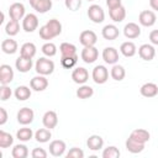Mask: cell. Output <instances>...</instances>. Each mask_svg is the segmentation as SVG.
Listing matches in <instances>:
<instances>
[{"instance_id":"obj_1","label":"cell","mask_w":158,"mask_h":158,"mask_svg":"<svg viewBox=\"0 0 158 158\" xmlns=\"http://www.w3.org/2000/svg\"><path fill=\"white\" fill-rule=\"evenodd\" d=\"M35 70L41 75H49L54 72V62L47 57H41L35 63Z\"/></svg>"},{"instance_id":"obj_2","label":"cell","mask_w":158,"mask_h":158,"mask_svg":"<svg viewBox=\"0 0 158 158\" xmlns=\"http://www.w3.org/2000/svg\"><path fill=\"white\" fill-rule=\"evenodd\" d=\"M91 78L94 80V83H96L99 85L100 84H105L107 81V79H109V69L105 65L99 64V65L94 67L93 73H91Z\"/></svg>"},{"instance_id":"obj_3","label":"cell","mask_w":158,"mask_h":158,"mask_svg":"<svg viewBox=\"0 0 158 158\" xmlns=\"http://www.w3.org/2000/svg\"><path fill=\"white\" fill-rule=\"evenodd\" d=\"M88 17L94 23H101L105 20V12H104V10L100 5L93 4L88 9Z\"/></svg>"},{"instance_id":"obj_4","label":"cell","mask_w":158,"mask_h":158,"mask_svg":"<svg viewBox=\"0 0 158 158\" xmlns=\"http://www.w3.org/2000/svg\"><path fill=\"white\" fill-rule=\"evenodd\" d=\"M38 27V17L35 14H26L22 19V30L27 33L36 31Z\"/></svg>"},{"instance_id":"obj_5","label":"cell","mask_w":158,"mask_h":158,"mask_svg":"<svg viewBox=\"0 0 158 158\" xmlns=\"http://www.w3.org/2000/svg\"><path fill=\"white\" fill-rule=\"evenodd\" d=\"M16 118H17V122L20 125H30L33 118H35V112L30 107H21L19 111H17V115H16Z\"/></svg>"},{"instance_id":"obj_6","label":"cell","mask_w":158,"mask_h":158,"mask_svg":"<svg viewBox=\"0 0 158 158\" xmlns=\"http://www.w3.org/2000/svg\"><path fill=\"white\" fill-rule=\"evenodd\" d=\"M157 21V16L152 10H143L138 15V22L144 27H152Z\"/></svg>"},{"instance_id":"obj_7","label":"cell","mask_w":158,"mask_h":158,"mask_svg":"<svg viewBox=\"0 0 158 158\" xmlns=\"http://www.w3.org/2000/svg\"><path fill=\"white\" fill-rule=\"evenodd\" d=\"M79 42L80 44H83L84 47H90V46H95V43L98 42V36L94 31L91 30H84L80 32L79 35Z\"/></svg>"},{"instance_id":"obj_8","label":"cell","mask_w":158,"mask_h":158,"mask_svg":"<svg viewBox=\"0 0 158 158\" xmlns=\"http://www.w3.org/2000/svg\"><path fill=\"white\" fill-rule=\"evenodd\" d=\"M80 57H81V59H83L84 63L91 64V63H94V62L98 59V57H99V51H98V48H96L95 46L84 47L83 51H81V53H80Z\"/></svg>"},{"instance_id":"obj_9","label":"cell","mask_w":158,"mask_h":158,"mask_svg":"<svg viewBox=\"0 0 158 158\" xmlns=\"http://www.w3.org/2000/svg\"><path fill=\"white\" fill-rule=\"evenodd\" d=\"M26 15V9H25V5L21 4V2H14L10 5L9 7V16L10 19L12 20H22Z\"/></svg>"},{"instance_id":"obj_10","label":"cell","mask_w":158,"mask_h":158,"mask_svg":"<svg viewBox=\"0 0 158 158\" xmlns=\"http://www.w3.org/2000/svg\"><path fill=\"white\" fill-rule=\"evenodd\" d=\"M14 69L9 64H1L0 65V84L1 85H9L14 80Z\"/></svg>"},{"instance_id":"obj_11","label":"cell","mask_w":158,"mask_h":158,"mask_svg":"<svg viewBox=\"0 0 158 158\" xmlns=\"http://www.w3.org/2000/svg\"><path fill=\"white\" fill-rule=\"evenodd\" d=\"M30 88L35 91H43L48 88V79L46 75H36L30 80Z\"/></svg>"},{"instance_id":"obj_12","label":"cell","mask_w":158,"mask_h":158,"mask_svg":"<svg viewBox=\"0 0 158 158\" xmlns=\"http://www.w3.org/2000/svg\"><path fill=\"white\" fill-rule=\"evenodd\" d=\"M72 79L75 84H85L89 79V72L84 68V67H77L73 72H72Z\"/></svg>"},{"instance_id":"obj_13","label":"cell","mask_w":158,"mask_h":158,"mask_svg":"<svg viewBox=\"0 0 158 158\" xmlns=\"http://www.w3.org/2000/svg\"><path fill=\"white\" fill-rule=\"evenodd\" d=\"M49 153L53 156V157H62L64 153H65V149H67V146H65V142L62 141V139H54L49 143Z\"/></svg>"},{"instance_id":"obj_14","label":"cell","mask_w":158,"mask_h":158,"mask_svg":"<svg viewBox=\"0 0 158 158\" xmlns=\"http://www.w3.org/2000/svg\"><path fill=\"white\" fill-rule=\"evenodd\" d=\"M102 59L106 64H116L118 62V52L114 47H106L102 49Z\"/></svg>"},{"instance_id":"obj_15","label":"cell","mask_w":158,"mask_h":158,"mask_svg":"<svg viewBox=\"0 0 158 158\" xmlns=\"http://www.w3.org/2000/svg\"><path fill=\"white\" fill-rule=\"evenodd\" d=\"M138 56L141 57V59L143 60H152L156 56V49L153 47V44H148V43H144L142 46H139L138 48Z\"/></svg>"},{"instance_id":"obj_16","label":"cell","mask_w":158,"mask_h":158,"mask_svg":"<svg viewBox=\"0 0 158 158\" xmlns=\"http://www.w3.org/2000/svg\"><path fill=\"white\" fill-rule=\"evenodd\" d=\"M30 5L40 14H46L52 9V0H30Z\"/></svg>"},{"instance_id":"obj_17","label":"cell","mask_w":158,"mask_h":158,"mask_svg":"<svg viewBox=\"0 0 158 158\" xmlns=\"http://www.w3.org/2000/svg\"><path fill=\"white\" fill-rule=\"evenodd\" d=\"M42 123H43V126H44L46 128H49V130L54 128V127L58 125V116H57V112H56V111H52V110L46 111L44 115H43V117H42Z\"/></svg>"},{"instance_id":"obj_18","label":"cell","mask_w":158,"mask_h":158,"mask_svg":"<svg viewBox=\"0 0 158 158\" xmlns=\"http://www.w3.org/2000/svg\"><path fill=\"white\" fill-rule=\"evenodd\" d=\"M123 35H125V37L128 38V40L137 38V37H139V35H141V27H139L137 23H135V22H128V23H126L125 27H123Z\"/></svg>"},{"instance_id":"obj_19","label":"cell","mask_w":158,"mask_h":158,"mask_svg":"<svg viewBox=\"0 0 158 158\" xmlns=\"http://www.w3.org/2000/svg\"><path fill=\"white\" fill-rule=\"evenodd\" d=\"M101 35H102V37H104L105 40H107V41H114V40H116V38L118 37L120 31H118V28H117L115 25L109 23V25H105V26L102 27Z\"/></svg>"},{"instance_id":"obj_20","label":"cell","mask_w":158,"mask_h":158,"mask_svg":"<svg viewBox=\"0 0 158 158\" xmlns=\"http://www.w3.org/2000/svg\"><path fill=\"white\" fill-rule=\"evenodd\" d=\"M33 63H32V58H26L20 56L16 60H15V67L20 73H27L31 70Z\"/></svg>"},{"instance_id":"obj_21","label":"cell","mask_w":158,"mask_h":158,"mask_svg":"<svg viewBox=\"0 0 158 158\" xmlns=\"http://www.w3.org/2000/svg\"><path fill=\"white\" fill-rule=\"evenodd\" d=\"M128 137H131L132 139H135V141H137V142H141V143H144V144H146V143L149 141L151 135H149V132H148L147 130H144V128H136V130H133V131L130 133Z\"/></svg>"},{"instance_id":"obj_22","label":"cell","mask_w":158,"mask_h":158,"mask_svg":"<svg viewBox=\"0 0 158 158\" xmlns=\"http://www.w3.org/2000/svg\"><path fill=\"white\" fill-rule=\"evenodd\" d=\"M139 93L144 98H154L158 95V85L156 83H144L141 86Z\"/></svg>"},{"instance_id":"obj_23","label":"cell","mask_w":158,"mask_h":158,"mask_svg":"<svg viewBox=\"0 0 158 158\" xmlns=\"http://www.w3.org/2000/svg\"><path fill=\"white\" fill-rule=\"evenodd\" d=\"M86 146L90 151H99L104 147V139L99 135H91L86 139Z\"/></svg>"},{"instance_id":"obj_24","label":"cell","mask_w":158,"mask_h":158,"mask_svg":"<svg viewBox=\"0 0 158 158\" xmlns=\"http://www.w3.org/2000/svg\"><path fill=\"white\" fill-rule=\"evenodd\" d=\"M17 49H19V44L12 38H6L1 42V51L5 54H14L17 52Z\"/></svg>"},{"instance_id":"obj_25","label":"cell","mask_w":158,"mask_h":158,"mask_svg":"<svg viewBox=\"0 0 158 158\" xmlns=\"http://www.w3.org/2000/svg\"><path fill=\"white\" fill-rule=\"evenodd\" d=\"M109 15H110V19L114 22H122L126 17V9H125L123 5H121L118 7L109 10Z\"/></svg>"},{"instance_id":"obj_26","label":"cell","mask_w":158,"mask_h":158,"mask_svg":"<svg viewBox=\"0 0 158 158\" xmlns=\"http://www.w3.org/2000/svg\"><path fill=\"white\" fill-rule=\"evenodd\" d=\"M120 52H121L122 56L130 58V57H133V56L136 54V52H137V47H136V44H135L133 42H131V41H126V42L121 43V46H120Z\"/></svg>"},{"instance_id":"obj_27","label":"cell","mask_w":158,"mask_h":158,"mask_svg":"<svg viewBox=\"0 0 158 158\" xmlns=\"http://www.w3.org/2000/svg\"><path fill=\"white\" fill-rule=\"evenodd\" d=\"M125 146H126V149H127L128 152L136 154V153H141V152L144 149V146H146V144H144V143H141V142H137V141L132 139L131 137H128V138L126 139V142H125Z\"/></svg>"},{"instance_id":"obj_28","label":"cell","mask_w":158,"mask_h":158,"mask_svg":"<svg viewBox=\"0 0 158 158\" xmlns=\"http://www.w3.org/2000/svg\"><path fill=\"white\" fill-rule=\"evenodd\" d=\"M36 52H37L36 44L32 42H26L20 48V56L26 57V58H33L36 56Z\"/></svg>"},{"instance_id":"obj_29","label":"cell","mask_w":158,"mask_h":158,"mask_svg":"<svg viewBox=\"0 0 158 158\" xmlns=\"http://www.w3.org/2000/svg\"><path fill=\"white\" fill-rule=\"evenodd\" d=\"M14 95L19 101H25V100L31 98V89L28 86H26V85H19L15 89Z\"/></svg>"},{"instance_id":"obj_30","label":"cell","mask_w":158,"mask_h":158,"mask_svg":"<svg viewBox=\"0 0 158 158\" xmlns=\"http://www.w3.org/2000/svg\"><path fill=\"white\" fill-rule=\"evenodd\" d=\"M110 75H111V78H112L114 80L121 81V80H123L125 77H126V70H125V68H123L122 65H120V64L116 63V64L112 65V68H111V70H110Z\"/></svg>"},{"instance_id":"obj_31","label":"cell","mask_w":158,"mask_h":158,"mask_svg":"<svg viewBox=\"0 0 158 158\" xmlns=\"http://www.w3.org/2000/svg\"><path fill=\"white\" fill-rule=\"evenodd\" d=\"M33 137H35V133H33L32 128L26 127V126L20 128V130H17V132H16V138L19 141H21V142H27Z\"/></svg>"},{"instance_id":"obj_32","label":"cell","mask_w":158,"mask_h":158,"mask_svg":"<svg viewBox=\"0 0 158 158\" xmlns=\"http://www.w3.org/2000/svg\"><path fill=\"white\" fill-rule=\"evenodd\" d=\"M52 137V133H51V130L49 128H38L36 132H35V139L40 143H46L51 139Z\"/></svg>"},{"instance_id":"obj_33","label":"cell","mask_w":158,"mask_h":158,"mask_svg":"<svg viewBox=\"0 0 158 158\" xmlns=\"http://www.w3.org/2000/svg\"><path fill=\"white\" fill-rule=\"evenodd\" d=\"M59 52L62 57H67V56H75L77 54V47L73 43L69 42H63L59 46Z\"/></svg>"},{"instance_id":"obj_34","label":"cell","mask_w":158,"mask_h":158,"mask_svg":"<svg viewBox=\"0 0 158 158\" xmlns=\"http://www.w3.org/2000/svg\"><path fill=\"white\" fill-rule=\"evenodd\" d=\"M11 156L14 158H26L28 156V148L26 144H22V143H19V144H15L12 151H11Z\"/></svg>"},{"instance_id":"obj_35","label":"cell","mask_w":158,"mask_h":158,"mask_svg":"<svg viewBox=\"0 0 158 158\" xmlns=\"http://www.w3.org/2000/svg\"><path fill=\"white\" fill-rule=\"evenodd\" d=\"M77 96L79 99H89L93 96L94 94V89L90 86V85H85V84H81L78 89H77Z\"/></svg>"},{"instance_id":"obj_36","label":"cell","mask_w":158,"mask_h":158,"mask_svg":"<svg viewBox=\"0 0 158 158\" xmlns=\"http://www.w3.org/2000/svg\"><path fill=\"white\" fill-rule=\"evenodd\" d=\"M19 31H20V23H19V21L10 19V21L5 25V32H6V35H9L10 37H12V36H16L19 33Z\"/></svg>"},{"instance_id":"obj_37","label":"cell","mask_w":158,"mask_h":158,"mask_svg":"<svg viewBox=\"0 0 158 158\" xmlns=\"http://www.w3.org/2000/svg\"><path fill=\"white\" fill-rule=\"evenodd\" d=\"M46 26L51 30V32L53 33L54 37H57V36H59V35L62 33V23H60L57 19H51V20L46 23Z\"/></svg>"},{"instance_id":"obj_38","label":"cell","mask_w":158,"mask_h":158,"mask_svg":"<svg viewBox=\"0 0 158 158\" xmlns=\"http://www.w3.org/2000/svg\"><path fill=\"white\" fill-rule=\"evenodd\" d=\"M12 143H14V137L10 133L1 130L0 131V148H7L12 146Z\"/></svg>"},{"instance_id":"obj_39","label":"cell","mask_w":158,"mask_h":158,"mask_svg":"<svg viewBox=\"0 0 158 158\" xmlns=\"http://www.w3.org/2000/svg\"><path fill=\"white\" fill-rule=\"evenodd\" d=\"M78 62V54L75 56H67V57H60V64L65 69L73 68Z\"/></svg>"},{"instance_id":"obj_40","label":"cell","mask_w":158,"mask_h":158,"mask_svg":"<svg viewBox=\"0 0 158 158\" xmlns=\"http://www.w3.org/2000/svg\"><path fill=\"white\" fill-rule=\"evenodd\" d=\"M41 51H42V53H43L46 57L49 58V57H53V56L57 54V46H56L54 43H52V42H46V43L42 46Z\"/></svg>"},{"instance_id":"obj_41","label":"cell","mask_w":158,"mask_h":158,"mask_svg":"<svg viewBox=\"0 0 158 158\" xmlns=\"http://www.w3.org/2000/svg\"><path fill=\"white\" fill-rule=\"evenodd\" d=\"M120 151H118V148L117 147H115V146H109V147H106V148H104V151H102V158H118L120 157Z\"/></svg>"},{"instance_id":"obj_42","label":"cell","mask_w":158,"mask_h":158,"mask_svg":"<svg viewBox=\"0 0 158 158\" xmlns=\"http://www.w3.org/2000/svg\"><path fill=\"white\" fill-rule=\"evenodd\" d=\"M83 0H64V5L70 11H77L80 9Z\"/></svg>"},{"instance_id":"obj_43","label":"cell","mask_w":158,"mask_h":158,"mask_svg":"<svg viewBox=\"0 0 158 158\" xmlns=\"http://www.w3.org/2000/svg\"><path fill=\"white\" fill-rule=\"evenodd\" d=\"M40 37L42 38V40H44V41H49V40H52V38H54V36H53V33L51 32V30L44 25V26H42V27H40Z\"/></svg>"},{"instance_id":"obj_44","label":"cell","mask_w":158,"mask_h":158,"mask_svg":"<svg viewBox=\"0 0 158 158\" xmlns=\"http://www.w3.org/2000/svg\"><path fill=\"white\" fill-rule=\"evenodd\" d=\"M11 95H12V91H11L10 86H7V85L0 86V100L1 101H6L7 99H10Z\"/></svg>"},{"instance_id":"obj_45","label":"cell","mask_w":158,"mask_h":158,"mask_svg":"<svg viewBox=\"0 0 158 158\" xmlns=\"http://www.w3.org/2000/svg\"><path fill=\"white\" fill-rule=\"evenodd\" d=\"M67 158H83L84 157V151L78 148V147H73L69 149V152L65 154Z\"/></svg>"},{"instance_id":"obj_46","label":"cell","mask_w":158,"mask_h":158,"mask_svg":"<svg viewBox=\"0 0 158 158\" xmlns=\"http://www.w3.org/2000/svg\"><path fill=\"white\" fill-rule=\"evenodd\" d=\"M31 156L32 158H47V152L43 149V148H33L32 152H31Z\"/></svg>"},{"instance_id":"obj_47","label":"cell","mask_w":158,"mask_h":158,"mask_svg":"<svg viewBox=\"0 0 158 158\" xmlns=\"http://www.w3.org/2000/svg\"><path fill=\"white\" fill-rule=\"evenodd\" d=\"M121 5H122V1L121 0H106V6L109 7V10L115 9V7H118Z\"/></svg>"},{"instance_id":"obj_48","label":"cell","mask_w":158,"mask_h":158,"mask_svg":"<svg viewBox=\"0 0 158 158\" xmlns=\"http://www.w3.org/2000/svg\"><path fill=\"white\" fill-rule=\"evenodd\" d=\"M149 41L152 44L158 46V30H153L149 33Z\"/></svg>"},{"instance_id":"obj_49","label":"cell","mask_w":158,"mask_h":158,"mask_svg":"<svg viewBox=\"0 0 158 158\" xmlns=\"http://www.w3.org/2000/svg\"><path fill=\"white\" fill-rule=\"evenodd\" d=\"M7 121V112L4 107H0V125H5Z\"/></svg>"},{"instance_id":"obj_50","label":"cell","mask_w":158,"mask_h":158,"mask_svg":"<svg viewBox=\"0 0 158 158\" xmlns=\"http://www.w3.org/2000/svg\"><path fill=\"white\" fill-rule=\"evenodd\" d=\"M149 6L152 10L158 11V0H149Z\"/></svg>"},{"instance_id":"obj_51","label":"cell","mask_w":158,"mask_h":158,"mask_svg":"<svg viewBox=\"0 0 158 158\" xmlns=\"http://www.w3.org/2000/svg\"><path fill=\"white\" fill-rule=\"evenodd\" d=\"M86 1H94V0H86Z\"/></svg>"}]
</instances>
